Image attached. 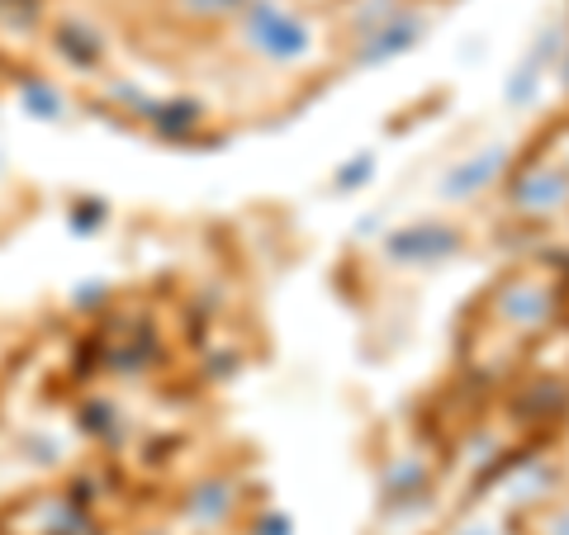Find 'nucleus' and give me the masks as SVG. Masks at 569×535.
I'll return each mask as SVG.
<instances>
[{
    "mask_svg": "<svg viewBox=\"0 0 569 535\" xmlns=\"http://www.w3.org/2000/svg\"><path fill=\"white\" fill-rule=\"evenodd\" d=\"M242 39L271 62H305L313 52V29L299 14L280 10L276 0H247L242 6Z\"/></svg>",
    "mask_w": 569,
    "mask_h": 535,
    "instance_id": "f257e3e1",
    "label": "nucleus"
},
{
    "mask_svg": "<svg viewBox=\"0 0 569 535\" xmlns=\"http://www.w3.org/2000/svg\"><path fill=\"white\" fill-rule=\"evenodd\" d=\"M460 246H466V238L451 223H408L385 238V256L399 265H437V261H451Z\"/></svg>",
    "mask_w": 569,
    "mask_h": 535,
    "instance_id": "f03ea898",
    "label": "nucleus"
},
{
    "mask_svg": "<svg viewBox=\"0 0 569 535\" xmlns=\"http://www.w3.org/2000/svg\"><path fill=\"white\" fill-rule=\"evenodd\" d=\"M503 166H508V148H485V152L466 157V162H456L441 175V200H451V204L475 200L479 190H489L498 175H503Z\"/></svg>",
    "mask_w": 569,
    "mask_h": 535,
    "instance_id": "7ed1b4c3",
    "label": "nucleus"
},
{
    "mask_svg": "<svg viewBox=\"0 0 569 535\" xmlns=\"http://www.w3.org/2000/svg\"><path fill=\"white\" fill-rule=\"evenodd\" d=\"M556 309H560V294L541 280H508L503 294H498V313L522 327H546L556 317Z\"/></svg>",
    "mask_w": 569,
    "mask_h": 535,
    "instance_id": "20e7f679",
    "label": "nucleus"
},
{
    "mask_svg": "<svg viewBox=\"0 0 569 535\" xmlns=\"http://www.w3.org/2000/svg\"><path fill=\"white\" fill-rule=\"evenodd\" d=\"M565 194H569L565 175L541 166V171H527V175H518V181L508 185V204L522 209V213H546V209L565 204Z\"/></svg>",
    "mask_w": 569,
    "mask_h": 535,
    "instance_id": "39448f33",
    "label": "nucleus"
},
{
    "mask_svg": "<svg viewBox=\"0 0 569 535\" xmlns=\"http://www.w3.org/2000/svg\"><path fill=\"white\" fill-rule=\"evenodd\" d=\"M418 33H422V24L413 20V14H403V20H389L380 33H370V39H361V48H356V62L361 67H380V62H389L395 52H408L418 43Z\"/></svg>",
    "mask_w": 569,
    "mask_h": 535,
    "instance_id": "423d86ee",
    "label": "nucleus"
},
{
    "mask_svg": "<svg viewBox=\"0 0 569 535\" xmlns=\"http://www.w3.org/2000/svg\"><path fill=\"white\" fill-rule=\"evenodd\" d=\"M427 493V465L422 460H399L395 470H389L385 478V503L389 507H403V503H413V497Z\"/></svg>",
    "mask_w": 569,
    "mask_h": 535,
    "instance_id": "0eeeda50",
    "label": "nucleus"
},
{
    "mask_svg": "<svg viewBox=\"0 0 569 535\" xmlns=\"http://www.w3.org/2000/svg\"><path fill=\"white\" fill-rule=\"evenodd\" d=\"M565 407H569V388H560L556 380H541V384L518 403V413H522V422H541V417L565 413Z\"/></svg>",
    "mask_w": 569,
    "mask_h": 535,
    "instance_id": "6e6552de",
    "label": "nucleus"
},
{
    "mask_svg": "<svg viewBox=\"0 0 569 535\" xmlns=\"http://www.w3.org/2000/svg\"><path fill=\"white\" fill-rule=\"evenodd\" d=\"M228 507H233V488L228 484H200L190 493V512L200 516V522H223Z\"/></svg>",
    "mask_w": 569,
    "mask_h": 535,
    "instance_id": "1a4fd4ad",
    "label": "nucleus"
},
{
    "mask_svg": "<svg viewBox=\"0 0 569 535\" xmlns=\"http://www.w3.org/2000/svg\"><path fill=\"white\" fill-rule=\"evenodd\" d=\"M370 175H376V152H356L351 162H342L337 166V175H332V185H337V194H351V190H361Z\"/></svg>",
    "mask_w": 569,
    "mask_h": 535,
    "instance_id": "9d476101",
    "label": "nucleus"
},
{
    "mask_svg": "<svg viewBox=\"0 0 569 535\" xmlns=\"http://www.w3.org/2000/svg\"><path fill=\"white\" fill-rule=\"evenodd\" d=\"M167 119H162V133H171V138H181L186 129H194L200 123V104H190V100H181V104H167L162 110Z\"/></svg>",
    "mask_w": 569,
    "mask_h": 535,
    "instance_id": "9b49d317",
    "label": "nucleus"
},
{
    "mask_svg": "<svg viewBox=\"0 0 569 535\" xmlns=\"http://www.w3.org/2000/svg\"><path fill=\"white\" fill-rule=\"evenodd\" d=\"M190 14H200V20H219V14H238L247 0H181Z\"/></svg>",
    "mask_w": 569,
    "mask_h": 535,
    "instance_id": "f8f14e48",
    "label": "nucleus"
},
{
    "mask_svg": "<svg viewBox=\"0 0 569 535\" xmlns=\"http://www.w3.org/2000/svg\"><path fill=\"white\" fill-rule=\"evenodd\" d=\"M537 91H541L537 67H527V71H518V81H508V100L512 104H531V100H537Z\"/></svg>",
    "mask_w": 569,
    "mask_h": 535,
    "instance_id": "ddd939ff",
    "label": "nucleus"
},
{
    "mask_svg": "<svg viewBox=\"0 0 569 535\" xmlns=\"http://www.w3.org/2000/svg\"><path fill=\"white\" fill-rule=\"evenodd\" d=\"M290 531H295V522L284 512H266L252 522V535H290Z\"/></svg>",
    "mask_w": 569,
    "mask_h": 535,
    "instance_id": "4468645a",
    "label": "nucleus"
},
{
    "mask_svg": "<svg viewBox=\"0 0 569 535\" xmlns=\"http://www.w3.org/2000/svg\"><path fill=\"white\" fill-rule=\"evenodd\" d=\"M546 535H569V507H565V512H556V516H550Z\"/></svg>",
    "mask_w": 569,
    "mask_h": 535,
    "instance_id": "2eb2a0df",
    "label": "nucleus"
},
{
    "mask_svg": "<svg viewBox=\"0 0 569 535\" xmlns=\"http://www.w3.org/2000/svg\"><path fill=\"white\" fill-rule=\"evenodd\" d=\"M456 535H493L489 526H466V531H456Z\"/></svg>",
    "mask_w": 569,
    "mask_h": 535,
    "instance_id": "dca6fc26",
    "label": "nucleus"
},
{
    "mask_svg": "<svg viewBox=\"0 0 569 535\" xmlns=\"http://www.w3.org/2000/svg\"><path fill=\"white\" fill-rule=\"evenodd\" d=\"M565 85H569V62H565Z\"/></svg>",
    "mask_w": 569,
    "mask_h": 535,
    "instance_id": "f3484780",
    "label": "nucleus"
}]
</instances>
